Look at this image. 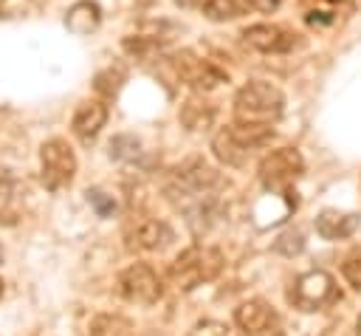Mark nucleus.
<instances>
[{"mask_svg": "<svg viewBox=\"0 0 361 336\" xmlns=\"http://www.w3.org/2000/svg\"><path fill=\"white\" fill-rule=\"evenodd\" d=\"M231 110H234V121H243V124H274L285 110V93L274 82L251 79L234 93Z\"/></svg>", "mask_w": 361, "mask_h": 336, "instance_id": "nucleus-1", "label": "nucleus"}, {"mask_svg": "<svg viewBox=\"0 0 361 336\" xmlns=\"http://www.w3.org/2000/svg\"><path fill=\"white\" fill-rule=\"evenodd\" d=\"M223 271V254L212 246H189L169 265V277L180 291H192Z\"/></svg>", "mask_w": 361, "mask_h": 336, "instance_id": "nucleus-2", "label": "nucleus"}, {"mask_svg": "<svg viewBox=\"0 0 361 336\" xmlns=\"http://www.w3.org/2000/svg\"><path fill=\"white\" fill-rule=\"evenodd\" d=\"M336 299H338V285H336L333 274H327L322 268L299 274L288 288V302L299 311H322Z\"/></svg>", "mask_w": 361, "mask_h": 336, "instance_id": "nucleus-3", "label": "nucleus"}, {"mask_svg": "<svg viewBox=\"0 0 361 336\" xmlns=\"http://www.w3.org/2000/svg\"><path fill=\"white\" fill-rule=\"evenodd\" d=\"M240 42L257 54H290L305 45V37L282 23H251L240 31Z\"/></svg>", "mask_w": 361, "mask_h": 336, "instance_id": "nucleus-4", "label": "nucleus"}, {"mask_svg": "<svg viewBox=\"0 0 361 336\" xmlns=\"http://www.w3.org/2000/svg\"><path fill=\"white\" fill-rule=\"evenodd\" d=\"M302 172H305V161L296 147H276L268 155H262V161H259V181L271 192L288 195Z\"/></svg>", "mask_w": 361, "mask_h": 336, "instance_id": "nucleus-5", "label": "nucleus"}, {"mask_svg": "<svg viewBox=\"0 0 361 336\" xmlns=\"http://www.w3.org/2000/svg\"><path fill=\"white\" fill-rule=\"evenodd\" d=\"M39 164H42V184L51 192L65 189L76 175V152L65 138H48L39 147Z\"/></svg>", "mask_w": 361, "mask_h": 336, "instance_id": "nucleus-6", "label": "nucleus"}, {"mask_svg": "<svg viewBox=\"0 0 361 336\" xmlns=\"http://www.w3.org/2000/svg\"><path fill=\"white\" fill-rule=\"evenodd\" d=\"M169 65H172L175 76H178L183 85H189L195 93H209V90H214L217 85H223V82L228 79L226 71H220L214 62L197 56L195 51H178V54L169 59Z\"/></svg>", "mask_w": 361, "mask_h": 336, "instance_id": "nucleus-7", "label": "nucleus"}, {"mask_svg": "<svg viewBox=\"0 0 361 336\" xmlns=\"http://www.w3.org/2000/svg\"><path fill=\"white\" fill-rule=\"evenodd\" d=\"M118 294L133 305H152L164 294V282L147 263H133L118 274Z\"/></svg>", "mask_w": 361, "mask_h": 336, "instance_id": "nucleus-8", "label": "nucleus"}, {"mask_svg": "<svg viewBox=\"0 0 361 336\" xmlns=\"http://www.w3.org/2000/svg\"><path fill=\"white\" fill-rule=\"evenodd\" d=\"M234 325L243 336H285L282 319L265 299H245L234 308Z\"/></svg>", "mask_w": 361, "mask_h": 336, "instance_id": "nucleus-9", "label": "nucleus"}, {"mask_svg": "<svg viewBox=\"0 0 361 336\" xmlns=\"http://www.w3.org/2000/svg\"><path fill=\"white\" fill-rule=\"evenodd\" d=\"M220 184V172L203 158H186L172 175V195L197 198Z\"/></svg>", "mask_w": 361, "mask_h": 336, "instance_id": "nucleus-10", "label": "nucleus"}, {"mask_svg": "<svg viewBox=\"0 0 361 336\" xmlns=\"http://www.w3.org/2000/svg\"><path fill=\"white\" fill-rule=\"evenodd\" d=\"M107 116H110V110H107L104 99H85V102H79L76 110H73L71 133H73L79 141H93V138L102 133V127L107 124Z\"/></svg>", "mask_w": 361, "mask_h": 336, "instance_id": "nucleus-11", "label": "nucleus"}, {"mask_svg": "<svg viewBox=\"0 0 361 336\" xmlns=\"http://www.w3.org/2000/svg\"><path fill=\"white\" fill-rule=\"evenodd\" d=\"M130 237V246L133 248H141V251H161L166 248L172 240H175V232L164 223V220H155V217H144V220H135L127 232Z\"/></svg>", "mask_w": 361, "mask_h": 336, "instance_id": "nucleus-12", "label": "nucleus"}, {"mask_svg": "<svg viewBox=\"0 0 361 336\" xmlns=\"http://www.w3.org/2000/svg\"><path fill=\"white\" fill-rule=\"evenodd\" d=\"M361 217L353 215V212H338V209H322L316 215V232L324 237V240H341V237H350L355 229H358Z\"/></svg>", "mask_w": 361, "mask_h": 336, "instance_id": "nucleus-13", "label": "nucleus"}, {"mask_svg": "<svg viewBox=\"0 0 361 336\" xmlns=\"http://www.w3.org/2000/svg\"><path fill=\"white\" fill-rule=\"evenodd\" d=\"M99 23H102V8H99L96 0H79V3H73V6L68 8V14H65V25H68V31H73L76 37H85V34L96 31Z\"/></svg>", "mask_w": 361, "mask_h": 336, "instance_id": "nucleus-14", "label": "nucleus"}, {"mask_svg": "<svg viewBox=\"0 0 361 336\" xmlns=\"http://www.w3.org/2000/svg\"><path fill=\"white\" fill-rule=\"evenodd\" d=\"M212 150H214V155H217L226 167H245V164H248V155H251V150H248L243 141H237L228 127H223V130L214 133Z\"/></svg>", "mask_w": 361, "mask_h": 336, "instance_id": "nucleus-15", "label": "nucleus"}, {"mask_svg": "<svg viewBox=\"0 0 361 336\" xmlns=\"http://www.w3.org/2000/svg\"><path fill=\"white\" fill-rule=\"evenodd\" d=\"M124 82H127V71L118 68V65H110V68H104V71H99L93 76V90H96L99 99L107 102V99H116L118 96V90H121Z\"/></svg>", "mask_w": 361, "mask_h": 336, "instance_id": "nucleus-16", "label": "nucleus"}, {"mask_svg": "<svg viewBox=\"0 0 361 336\" xmlns=\"http://www.w3.org/2000/svg\"><path fill=\"white\" fill-rule=\"evenodd\" d=\"M180 121L189 127V130H203L214 121V107L200 102V99H186L183 107H180Z\"/></svg>", "mask_w": 361, "mask_h": 336, "instance_id": "nucleus-17", "label": "nucleus"}, {"mask_svg": "<svg viewBox=\"0 0 361 336\" xmlns=\"http://www.w3.org/2000/svg\"><path fill=\"white\" fill-rule=\"evenodd\" d=\"M243 0H203V17L212 23H231L243 17Z\"/></svg>", "mask_w": 361, "mask_h": 336, "instance_id": "nucleus-18", "label": "nucleus"}, {"mask_svg": "<svg viewBox=\"0 0 361 336\" xmlns=\"http://www.w3.org/2000/svg\"><path fill=\"white\" fill-rule=\"evenodd\" d=\"M133 325L124 316H113V313H102L90 322V336H130Z\"/></svg>", "mask_w": 361, "mask_h": 336, "instance_id": "nucleus-19", "label": "nucleus"}, {"mask_svg": "<svg viewBox=\"0 0 361 336\" xmlns=\"http://www.w3.org/2000/svg\"><path fill=\"white\" fill-rule=\"evenodd\" d=\"M121 48H124L130 56L147 59V56H152L155 51H161V40H149V37H124Z\"/></svg>", "mask_w": 361, "mask_h": 336, "instance_id": "nucleus-20", "label": "nucleus"}, {"mask_svg": "<svg viewBox=\"0 0 361 336\" xmlns=\"http://www.w3.org/2000/svg\"><path fill=\"white\" fill-rule=\"evenodd\" d=\"M110 155L118 161H133L138 155V138L135 136H116L110 141Z\"/></svg>", "mask_w": 361, "mask_h": 336, "instance_id": "nucleus-21", "label": "nucleus"}, {"mask_svg": "<svg viewBox=\"0 0 361 336\" xmlns=\"http://www.w3.org/2000/svg\"><path fill=\"white\" fill-rule=\"evenodd\" d=\"M341 277L347 280V285H353L355 291H361V248H355L353 254L344 257V263H341Z\"/></svg>", "mask_w": 361, "mask_h": 336, "instance_id": "nucleus-22", "label": "nucleus"}, {"mask_svg": "<svg viewBox=\"0 0 361 336\" xmlns=\"http://www.w3.org/2000/svg\"><path fill=\"white\" fill-rule=\"evenodd\" d=\"M276 251H282V254H296V251H302V234H296V232H288V234H282L279 240H276V246H274Z\"/></svg>", "mask_w": 361, "mask_h": 336, "instance_id": "nucleus-23", "label": "nucleus"}, {"mask_svg": "<svg viewBox=\"0 0 361 336\" xmlns=\"http://www.w3.org/2000/svg\"><path fill=\"white\" fill-rule=\"evenodd\" d=\"M189 336H228V333H226V325H220L214 319H206V322H197Z\"/></svg>", "mask_w": 361, "mask_h": 336, "instance_id": "nucleus-24", "label": "nucleus"}, {"mask_svg": "<svg viewBox=\"0 0 361 336\" xmlns=\"http://www.w3.org/2000/svg\"><path fill=\"white\" fill-rule=\"evenodd\" d=\"M243 6L257 11V14H274L282 6V0H243Z\"/></svg>", "mask_w": 361, "mask_h": 336, "instance_id": "nucleus-25", "label": "nucleus"}, {"mask_svg": "<svg viewBox=\"0 0 361 336\" xmlns=\"http://www.w3.org/2000/svg\"><path fill=\"white\" fill-rule=\"evenodd\" d=\"M175 3H178L180 8H192V6H197L200 0H175Z\"/></svg>", "mask_w": 361, "mask_h": 336, "instance_id": "nucleus-26", "label": "nucleus"}, {"mask_svg": "<svg viewBox=\"0 0 361 336\" xmlns=\"http://www.w3.org/2000/svg\"><path fill=\"white\" fill-rule=\"evenodd\" d=\"M355 336H361V316H358V322H355Z\"/></svg>", "mask_w": 361, "mask_h": 336, "instance_id": "nucleus-27", "label": "nucleus"}, {"mask_svg": "<svg viewBox=\"0 0 361 336\" xmlns=\"http://www.w3.org/2000/svg\"><path fill=\"white\" fill-rule=\"evenodd\" d=\"M0 263H3V246H0Z\"/></svg>", "mask_w": 361, "mask_h": 336, "instance_id": "nucleus-28", "label": "nucleus"}, {"mask_svg": "<svg viewBox=\"0 0 361 336\" xmlns=\"http://www.w3.org/2000/svg\"><path fill=\"white\" fill-rule=\"evenodd\" d=\"M0 296H3V280H0Z\"/></svg>", "mask_w": 361, "mask_h": 336, "instance_id": "nucleus-29", "label": "nucleus"}]
</instances>
